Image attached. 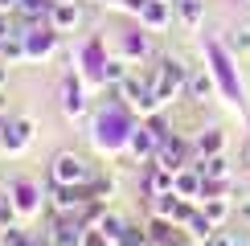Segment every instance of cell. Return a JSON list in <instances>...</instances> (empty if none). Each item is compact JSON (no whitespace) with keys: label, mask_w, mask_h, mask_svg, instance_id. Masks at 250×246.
<instances>
[{"label":"cell","mask_w":250,"mask_h":246,"mask_svg":"<svg viewBox=\"0 0 250 246\" xmlns=\"http://www.w3.org/2000/svg\"><path fill=\"white\" fill-rule=\"evenodd\" d=\"M49 177H54V184L86 189V184L95 181V168H90V164L82 160L78 152H58V156H54V164H49Z\"/></svg>","instance_id":"cell-1"},{"label":"cell","mask_w":250,"mask_h":246,"mask_svg":"<svg viewBox=\"0 0 250 246\" xmlns=\"http://www.w3.org/2000/svg\"><path fill=\"white\" fill-rule=\"evenodd\" d=\"M185 86H189V70H185V62H176V58H160V74H156V82H152L156 99L168 102V99L181 95Z\"/></svg>","instance_id":"cell-2"},{"label":"cell","mask_w":250,"mask_h":246,"mask_svg":"<svg viewBox=\"0 0 250 246\" xmlns=\"http://www.w3.org/2000/svg\"><path fill=\"white\" fill-rule=\"evenodd\" d=\"M185 156H189V144L181 136H164L160 148H156V164H164V168H185Z\"/></svg>","instance_id":"cell-3"},{"label":"cell","mask_w":250,"mask_h":246,"mask_svg":"<svg viewBox=\"0 0 250 246\" xmlns=\"http://www.w3.org/2000/svg\"><path fill=\"white\" fill-rule=\"evenodd\" d=\"M21 37H25V49H29V58H41V54H49L54 49V41H58V29H37V25H25V29H17Z\"/></svg>","instance_id":"cell-4"},{"label":"cell","mask_w":250,"mask_h":246,"mask_svg":"<svg viewBox=\"0 0 250 246\" xmlns=\"http://www.w3.org/2000/svg\"><path fill=\"white\" fill-rule=\"evenodd\" d=\"M29 140H33V123H29V119L0 123V148H8V152H21Z\"/></svg>","instance_id":"cell-5"},{"label":"cell","mask_w":250,"mask_h":246,"mask_svg":"<svg viewBox=\"0 0 250 246\" xmlns=\"http://www.w3.org/2000/svg\"><path fill=\"white\" fill-rule=\"evenodd\" d=\"M82 238H86V230H78V218H58L54 226H49V246H82Z\"/></svg>","instance_id":"cell-6"},{"label":"cell","mask_w":250,"mask_h":246,"mask_svg":"<svg viewBox=\"0 0 250 246\" xmlns=\"http://www.w3.org/2000/svg\"><path fill=\"white\" fill-rule=\"evenodd\" d=\"M123 95H127V102H131L135 111H156V107H160L156 90L144 86V82H135V78H123Z\"/></svg>","instance_id":"cell-7"},{"label":"cell","mask_w":250,"mask_h":246,"mask_svg":"<svg viewBox=\"0 0 250 246\" xmlns=\"http://www.w3.org/2000/svg\"><path fill=\"white\" fill-rule=\"evenodd\" d=\"M8 197H13V205H17V213H37V197H41V189L33 181H13V189H8Z\"/></svg>","instance_id":"cell-8"},{"label":"cell","mask_w":250,"mask_h":246,"mask_svg":"<svg viewBox=\"0 0 250 246\" xmlns=\"http://www.w3.org/2000/svg\"><path fill=\"white\" fill-rule=\"evenodd\" d=\"M82 111H86V95H82V86H78L74 78H66V82H62V115L78 119Z\"/></svg>","instance_id":"cell-9"},{"label":"cell","mask_w":250,"mask_h":246,"mask_svg":"<svg viewBox=\"0 0 250 246\" xmlns=\"http://www.w3.org/2000/svg\"><path fill=\"white\" fill-rule=\"evenodd\" d=\"M78 20H82V13H78V0H58V4H54V13H49V29L66 33V29H74Z\"/></svg>","instance_id":"cell-10"},{"label":"cell","mask_w":250,"mask_h":246,"mask_svg":"<svg viewBox=\"0 0 250 246\" xmlns=\"http://www.w3.org/2000/svg\"><path fill=\"white\" fill-rule=\"evenodd\" d=\"M189 95H193V102L213 99V74L209 70H189Z\"/></svg>","instance_id":"cell-11"},{"label":"cell","mask_w":250,"mask_h":246,"mask_svg":"<svg viewBox=\"0 0 250 246\" xmlns=\"http://www.w3.org/2000/svg\"><path fill=\"white\" fill-rule=\"evenodd\" d=\"M193 168L201 172L205 181H230V164H226V156H222V152H217V156H205V160H197Z\"/></svg>","instance_id":"cell-12"},{"label":"cell","mask_w":250,"mask_h":246,"mask_svg":"<svg viewBox=\"0 0 250 246\" xmlns=\"http://www.w3.org/2000/svg\"><path fill=\"white\" fill-rule=\"evenodd\" d=\"M168 17H172V0H148L140 13L144 25H168Z\"/></svg>","instance_id":"cell-13"},{"label":"cell","mask_w":250,"mask_h":246,"mask_svg":"<svg viewBox=\"0 0 250 246\" xmlns=\"http://www.w3.org/2000/svg\"><path fill=\"white\" fill-rule=\"evenodd\" d=\"M222 144H226V136H222V131H217V127H205L201 131V136H197V144H193V148H197V156H217V152H222Z\"/></svg>","instance_id":"cell-14"},{"label":"cell","mask_w":250,"mask_h":246,"mask_svg":"<svg viewBox=\"0 0 250 246\" xmlns=\"http://www.w3.org/2000/svg\"><path fill=\"white\" fill-rule=\"evenodd\" d=\"M54 4H58V0H21V8H17V13L25 17L29 25H37L41 17H49V13H54Z\"/></svg>","instance_id":"cell-15"},{"label":"cell","mask_w":250,"mask_h":246,"mask_svg":"<svg viewBox=\"0 0 250 246\" xmlns=\"http://www.w3.org/2000/svg\"><path fill=\"white\" fill-rule=\"evenodd\" d=\"M25 58H29V49H25V37L21 33H13L8 41H0V62L13 66V62H25Z\"/></svg>","instance_id":"cell-16"},{"label":"cell","mask_w":250,"mask_h":246,"mask_svg":"<svg viewBox=\"0 0 250 246\" xmlns=\"http://www.w3.org/2000/svg\"><path fill=\"white\" fill-rule=\"evenodd\" d=\"M123 226H127V222L115 218V213H99V218H95V230L103 234V238H111V242L123 238Z\"/></svg>","instance_id":"cell-17"},{"label":"cell","mask_w":250,"mask_h":246,"mask_svg":"<svg viewBox=\"0 0 250 246\" xmlns=\"http://www.w3.org/2000/svg\"><path fill=\"white\" fill-rule=\"evenodd\" d=\"M156 148H160V136H156L152 127H140L131 136V152H135V156H148V152H156Z\"/></svg>","instance_id":"cell-18"},{"label":"cell","mask_w":250,"mask_h":246,"mask_svg":"<svg viewBox=\"0 0 250 246\" xmlns=\"http://www.w3.org/2000/svg\"><path fill=\"white\" fill-rule=\"evenodd\" d=\"M201 213H205V218H209L213 226H222L226 218H230V201H226V197H205Z\"/></svg>","instance_id":"cell-19"},{"label":"cell","mask_w":250,"mask_h":246,"mask_svg":"<svg viewBox=\"0 0 250 246\" xmlns=\"http://www.w3.org/2000/svg\"><path fill=\"white\" fill-rule=\"evenodd\" d=\"M176 13H181L185 25H201V17H205V0H176Z\"/></svg>","instance_id":"cell-20"},{"label":"cell","mask_w":250,"mask_h":246,"mask_svg":"<svg viewBox=\"0 0 250 246\" xmlns=\"http://www.w3.org/2000/svg\"><path fill=\"white\" fill-rule=\"evenodd\" d=\"M99 78L103 82H111V86H123V78H127V62H103V70H99Z\"/></svg>","instance_id":"cell-21"},{"label":"cell","mask_w":250,"mask_h":246,"mask_svg":"<svg viewBox=\"0 0 250 246\" xmlns=\"http://www.w3.org/2000/svg\"><path fill=\"white\" fill-rule=\"evenodd\" d=\"M0 242H4V246H37L21 226H4V230H0Z\"/></svg>","instance_id":"cell-22"},{"label":"cell","mask_w":250,"mask_h":246,"mask_svg":"<svg viewBox=\"0 0 250 246\" xmlns=\"http://www.w3.org/2000/svg\"><path fill=\"white\" fill-rule=\"evenodd\" d=\"M119 246H148V230H140V226H123Z\"/></svg>","instance_id":"cell-23"},{"label":"cell","mask_w":250,"mask_h":246,"mask_svg":"<svg viewBox=\"0 0 250 246\" xmlns=\"http://www.w3.org/2000/svg\"><path fill=\"white\" fill-rule=\"evenodd\" d=\"M230 45H234V49H250V25L230 29Z\"/></svg>","instance_id":"cell-24"},{"label":"cell","mask_w":250,"mask_h":246,"mask_svg":"<svg viewBox=\"0 0 250 246\" xmlns=\"http://www.w3.org/2000/svg\"><path fill=\"white\" fill-rule=\"evenodd\" d=\"M201 246H238V238H234V234H226V230H213Z\"/></svg>","instance_id":"cell-25"},{"label":"cell","mask_w":250,"mask_h":246,"mask_svg":"<svg viewBox=\"0 0 250 246\" xmlns=\"http://www.w3.org/2000/svg\"><path fill=\"white\" fill-rule=\"evenodd\" d=\"M127 54H148V41H144V37H127Z\"/></svg>","instance_id":"cell-26"},{"label":"cell","mask_w":250,"mask_h":246,"mask_svg":"<svg viewBox=\"0 0 250 246\" xmlns=\"http://www.w3.org/2000/svg\"><path fill=\"white\" fill-rule=\"evenodd\" d=\"M13 33H17V29H13V20H8V13H0V41H8Z\"/></svg>","instance_id":"cell-27"},{"label":"cell","mask_w":250,"mask_h":246,"mask_svg":"<svg viewBox=\"0 0 250 246\" xmlns=\"http://www.w3.org/2000/svg\"><path fill=\"white\" fill-rule=\"evenodd\" d=\"M238 213L250 222V193H242V197H238Z\"/></svg>","instance_id":"cell-28"},{"label":"cell","mask_w":250,"mask_h":246,"mask_svg":"<svg viewBox=\"0 0 250 246\" xmlns=\"http://www.w3.org/2000/svg\"><path fill=\"white\" fill-rule=\"evenodd\" d=\"M148 127H152V131H156V136H160V140H164V136H168V123H164V119H152V123H148Z\"/></svg>","instance_id":"cell-29"},{"label":"cell","mask_w":250,"mask_h":246,"mask_svg":"<svg viewBox=\"0 0 250 246\" xmlns=\"http://www.w3.org/2000/svg\"><path fill=\"white\" fill-rule=\"evenodd\" d=\"M144 4H148V0H123V8H127V13H144Z\"/></svg>","instance_id":"cell-30"},{"label":"cell","mask_w":250,"mask_h":246,"mask_svg":"<svg viewBox=\"0 0 250 246\" xmlns=\"http://www.w3.org/2000/svg\"><path fill=\"white\" fill-rule=\"evenodd\" d=\"M21 8V0H0V13H17Z\"/></svg>","instance_id":"cell-31"},{"label":"cell","mask_w":250,"mask_h":246,"mask_svg":"<svg viewBox=\"0 0 250 246\" xmlns=\"http://www.w3.org/2000/svg\"><path fill=\"white\" fill-rule=\"evenodd\" d=\"M8 86V62H0V90Z\"/></svg>","instance_id":"cell-32"},{"label":"cell","mask_w":250,"mask_h":246,"mask_svg":"<svg viewBox=\"0 0 250 246\" xmlns=\"http://www.w3.org/2000/svg\"><path fill=\"white\" fill-rule=\"evenodd\" d=\"M246 164H250V144H246Z\"/></svg>","instance_id":"cell-33"},{"label":"cell","mask_w":250,"mask_h":246,"mask_svg":"<svg viewBox=\"0 0 250 246\" xmlns=\"http://www.w3.org/2000/svg\"><path fill=\"white\" fill-rule=\"evenodd\" d=\"M238 4H250V0H238Z\"/></svg>","instance_id":"cell-34"},{"label":"cell","mask_w":250,"mask_h":246,"mask_svg":"<svg viewBox=\"0 0 250 246\" xmlns=\"http://www.w3.org/2000/svg\"><path fill=\"white\" fill-rule=\"evenodd\" d=\"M0 246H4V242H0Z\"/></svg>","instance_id":"cell-35"}]
</instances>
